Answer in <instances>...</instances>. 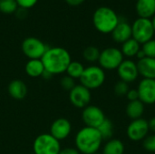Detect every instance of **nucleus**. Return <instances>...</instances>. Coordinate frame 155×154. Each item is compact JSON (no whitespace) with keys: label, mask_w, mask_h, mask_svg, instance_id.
<instances>
[{"label":"nucleus","mask_w":155,"mask_h":154,"mask_svg":"<svg viewBox=\"0 0 155 154\" xmlns=\"http://www.w3.org/2000/svg\"><path fill=\"white\" fill-rule=\"evenodd\" d=\"M45 70L51 74H60L66 71L69 64L72 62L69 52L63 47H48L41 58Z\"/></svg>","instance_id":"obj_1"},{"label":"nucleus","mask_w":155,"mask_h":154,"mask_svg":"<svg viewBox=\"0 0 155 154\" xmlns=\"http://www.w3.org/2000/svg\"><path fill=\"white\" fill-rule=\"evenodd\" d=\"M103 141L104 140L96 128L84 126L76 133L74 143L80 153L93 154L98 152Z\"/></svg>","instance_id":"obj_2"},{"label":"nucleus","mask_w":155,"mask_h":154,"mask_svg":"<svg viewBox=\"0 0 155 154\" xmlns=\"http://www.w3.org/2000/svg\"><path fill=\"white\" fill-rule=\"evenodd\" d=\"M119 22V16L115 11L107 6L98 7L93 15V24L102 34H111Z\"/></svg>","instance_id":"obj_3"},{"label":"nucleus","mask_w":155,"mask_h":154,"mask_svg":"<svg viewBox=\"0 0 155 154\" xmlns=\"http://www.w3.org/2000/svg\"><path fill=\"white\" fill-rule=\"evenodd\" d=\"M105 81V73L103 68L97 65H90L84 68V71L80 77L81 84L87 89L95 90L101 87Z\"/></svg>","instance_id":"obj_4"},{"label":"nucleus","mask_w":155,"mask_h":154,"mask_svg":"<svg viewBox=\"0 0 155 154\" xmlns=\"http://www.w3.org/2000/svg\"><path fill=\"white\" fill-rule=\"evenodd\" d=\"M33 150L35 154H59L61 145L50 133H43L35 138Z\"/></svg>","instance_id":"obj_5"},{"label":"nucleus","mask_w":155,"mask_h":154,"mask_svg":"<svg viewBox=\"0 0 155 154\" xmlns=\"http://www.w3.org/2000/svg\"><path fill=\"white\" fill-rule=\"evenodd\" d=\"M133 38L141 44L153 39L154 30L153 27L152 20L147 18H137L132 25Z\"/></svg>","instance_id":"obj_6"},{"label":"nucleus","mask_w":155,"mask_h":154,"mask_svg":"<svg viewBox=\"0 0 155 154\" xmlns=\"http://www.w3.org/2000/svg\"><path fill=\"white\" fill-rule=\"evenodd\" d=\"M124 61L122 51L115 47H108L100 53L99 66L104 70H115Z\"/></svg>","instance_id":"obj_7"},{"label":"nucleus","mask_w":155,"mask_h":154,"mask_svg":"<svg viewBox=\"0 0 155 154\" xmlns=\"http://www.w3.org/2000/svg\"><path fill=\"white\" fill-rule=\"evenodd\" d=\"M22 52L24 54L30 59H41L48 46L40 39L36 37H27L25 38L21 44Z\"/></svg>","instance_id":"obj_8"},{"label":"nucleus","mask_w":155,"mask_h":154,"mask_svg":"<svg viewBox=\"0 0 155 154\" xmlns=\"http://www.w3.org/2000/svg\"><path fill=\"white\" fill-rule=\"evenodd\" d=\"M92 99L91 91L82 84H76L69 92L70 103L76 108H85Z\"/></svg>","instance_id":"obj_9"},{"label":"nucleus","mask_w":155,"mask_h":154,"mask_svg":"<svg viewBox=\"0 0 155 154\" xmlns=\"http://www.w3.org/2000/svg\"><path fill=\"white\" fill-rule=\"evenodd\" d=\"M82 119L85 126L98 128L102 123L106 119L103 110L95 105H88L84 108L82 113Z\"/></svg>","instance_id":"obj_10"},{"label":"nucleus","mask_w":155,"mask_h":154,"mask_svg":"<svg viewBox=\"0 0 155 154\" xmlns=\"http://www.w3.org/2000/svg\"><path fill=\"white\" fill-rule=\"evenodd\" d=\"M149 124L148 122L143 119L133 120L127 127V136L133 142H140L144 140L147 137L149 133Z\"/></svg>","instance_id":"obj_11"},{"label":"nucleus","mask_w":155,"mask_h":154,"mask_svg":"<svg viewBox=\"0 0 155 154\" xmlns=\"http://www.w3.org/2000/svg\"><path fill=\"white\" fill-rule=\"evenodd\" d=\"M139 100L143 104L155 103V79H143L137 87Z\"/></svg>","instance_id":"obj_12"},{"label":"nucleus","mask_w":155,"mask_h":154,"mask_svg":"<svg viewBox=\"0 0 155 154\" xmlns=\"http://www.w3.org/2000/svg\"><path fill=\"white\" fill-rule=\"evenodd\" d=\"M116 70L121 81H124L127 84L133 83L139 76L137 64L130 59L124 60Z\"/></svg>","instance_id":"obj_13"},{"label":"nucleus","mask_w":155,"mask_h":154,"mask_svg":"<svg viewBox=\"0 0 155 154\" xmlns=\"http://www.w3.org/2000/svg\"><path fill=\"white\" fill-rule=\"evenodd\" d=\"M72 132V124L65 118H57L54 120L50 127V134L57 141L65 140Z\"/></svg>","instance_id":"obj_14"},{"label":"nucleus","mask_w":155,"mask_h":154,"mask_svg":"<svg viewBox=\"0 0 155 154\" xmlns=\"http://www.w3.org/2000/svg\"><path fill=\"white\" fill-rule=\"evenodd\" d=\"M113 39L119 44H124L133 37L132 25L126 22H119L114 31L111 33Z\"/></svg>","instance_id":"obj_15"},{"label":"nucleus","mask_w":155,"mask_h":154,"mask_svg":"<svg viewBox=\"0 0 155 154\" xmlns=\"http://www.w3.org/2000/svg\"><path fill=\"white\" fill-rule=\"evenodd\" d=\"M137 68L139 75L143 79H155V58L144 57L138 61Z\"/></svg>","instance_id":"obj_16"},{"label":"nucleus","mask_w":155,"mask_h":154,"mask_svg":"<svg viewBox=\"0 0 155 154\" xmlns=\"http://www.w3.org/2000/svg\"><path fill=\"white\" fill-rule=\"evenodd\" d=\"M136 12L141 18H147L155 15V0H137Z\"/></svg>","instance_id":"obj_17"},{"label":"nucleus","mask_w":155,"mask_h":154,"mask_svg":"<svg viewBox=\"0 0 155 154\" xmlns=\"http://www.w3.org/2000/svg\"><path fill=\"white\" fill-rule=\"evenodd\" d=\"M7 91L12 98L15 100H22L27 94V86L23 81L15 79L9 84Z\"/></svg>","instance_id":"obj_18"},{"label":"nucleus","mask_w":155,"mask_h":154,"mask_svg":"<svg viewBox=\"0 0 155 154\" xmlns=\"http://www.w3.org/2000/svg\"><path fill=\"white\" fill-rule=\"evenodd\" d=\"M25 73L32 78L41 77L45 72V66L41 59H30L25 67Z\"/></svg>","instance_id":"obj_19"},{"label":"nucleus","mask_w":155,"mask_h":154,"mask_svg":"<svg viewBox=\"0 0 155 154\" xmlns=\"http://www.w3.org/2000/svg\"><path fill=\"white\" fill-rule=\"evenodd\" d=\"M143 113H144V104L140 100L129 102V103L126 106V114L132 120L142 118Z\"/></svg>","instance_id":"obj_20"},{"label":"nucleus","mask_w":155,"mask_h":154,"mask_svg":"<svg viewBox=\"0 0 155 154\" xmlns=\"http://www.w3.org/2000/svg\"><path fill=\"white\" fill-rule=\"evenodd\" d=\"M140 50H141V44L138 43L133 37L131 39L127 40L126 42H124L122 44V49H121L124 56H127L130 58L136 56L137 53Z\"/></svg>","instance_id":"obj_21"},{"label":"nucleus","mask_w":155,"mask_h":154,"mask_svg":"<svg viewBox=\"0 0 155 154\" xmlns=\"http://www.w3.org/2000/svg\"><path fill=\"white\" fill-rule=\"evenodd\" d=\"M124 143L117 139H111L107 141L105 145L103 148L102 154H124Z\"/></svg>","instance_id":"obj_22"},{"label":"nucleus","mask_w":155,"mask_h":154,"mask_svg":"<svg viewBox=\"0 0 155 154\" xmlns=\"http://www.w3.org/2000/svg\"><path fill=\"white\" fill-rule=\"evenodd\" d=\"M84 66L83 65V64H81L80 62H77V61H72L65 73L67 74L68 76H70L71 78L73 79H80V77L82 76L84 71Z\"/></svg>","instance_id":"obj_23"},{"label":"nucleus","mask_w":155,"mask_h":154,"mask_svg":"<svg viewBox=\"0 0 155 154\" xmlns=\"http://www.w3.org/2000/svg\"><path fill=\"white\" fill-rule=\"evenodd\" d=\"M97 130L99 131L103 140H106L109 141L112 139L113 134H114V125L111 120L109 119H105L102 124L97 128Z\"/></svg>","instance_id":"obj_24"},{"label":"nucleus","mask_w":155,"mask_h":154,"mask_svg":"<svg viewBox=\"0 0 155 154\" xmlns=\"http://www.w3.org/2000/svg\"><path fill=\"white\" fill-rule=\"evenodd\" d=\"M100 53H101V51L96 46L90 45V46H87L84 50L83 56H84V58L87 62H89V63H94V62H97L99 60Z\"/></svg>","instance_id":"obj_25"},{"label":"nucleus","mask_w":155,"mask_h":154,"mask_svg":"<svg viewBox=\"0 0 155 154\" xmlns=\"http://www.w3.org/2000/svg\"><path fill=\"white\" fill-rule=\"evenodd\" d=\"M18 5L15 0H0V12L11 15L17 11Z\"/></svg>","instance_id":"obj_26"},{"label":"nucleus","mask_w":155,"mask_h":154,"mask_svg":"<svg viewBox=\"0 0 155 154\" xmlns=\"http://www.w3.org/2000/svg\"><path fill=\"white\" fill-rule=\"evenodd\" d=\"M142 50L146 57L155 58V39H152L144 43L142 46Z\"/></svg>","instance_id":"obj_27"},{"label":"nucleus","mask_w":155,"mask_h":154,"mask_svg":"<svg viewBox=\"0 0 155 154\" xmlns=\"http://www.w3.org/2000/svg\"><path fill=\"white\" fill-rule=\"evenodd\" d=\"M129 91V84L124 81H119L114 85V93L117 96H124Z\"/></svg>","instance_id":"obj_28"},{"label":"nucleus","mask_w":155,"mask_h":154,"mask_svg":"<svg viewBox=\"0 0 155 154\" xmlns=\"http://www.w3.org/2000/svg\"><path fill=\"white\" fill-rule=\"evenodd\" d=\"M61 86L64 90L65 91H68L70 92L76 84H75V82H74V79L71 78L70 76L66 75V76H64L62 79H61Z\"/></svg>","instance_id":"obj_29"},{"label":"nucleus","mask_w":155,"mask_h":154,"mask_svg":"<svg viewBox=\"0 0 155 154\" xmlns=\"http://www.w3.org/2000/svg\"><path fill=\"white\" fill-rule=\"evenodd\" d=\"M143 147L148 152H155V134L149 135L143 140Z\"/></svg>","instance_id":"obj_30"},{"label":"nucleus","mask_w":155,"mask_h":154,"mask_svg":"<svg viewBox=\"0 0 155 154\" xmlns=\"http://www.w3.org/2000/svg\"><path fill=\"white\" fill-rule=\"evenodd\" d=\"M18 7L22 8V9H29L34 7L36 4L38 0H15Z\"/></svg>","instance_id":"obj_31"},{"label":"nucleus","mask_w":155,"mask_h":154,"mask_svg":"<svg viewBox=\"0 0 155 154\" xmlns=\"http://www.w3.org/2000/svg\"><path fill=\"white\" fill-rule=\"evenodd\" d=\"M126 97L129 100V102L139 100V93H138L137 89H129V91L126 94Z\"/></svg>","instance_id":"obj_32"},{"label":"nucleus","mask_w":155,"mask_h":154,"mask_svg":"<svg viewBox=\"0 0 155 154\" xmlns=\"http://www.w3.org/2000/svg\"><path fill=\"white\" fill-rule=\"evenodd\" d=\"M59 154H80V152L77 151L76 148H65L64 150H61Z\"/></svg>","instance_id":"obj_33"},{"label":"nucleus","mask_w":155,"mask_h":154,"mask_svg":"<svg viewBox=\"0 0 155 154\" xmlns=\"http://www.w3.org/2000/svg\"><path fill=\"white\" fill-rule=\"evenodd\" d=\"M85 0H65V2L71 6H78L82 5Z\"/></svg>","instance_id":"obj_34"},{"label":"nucleus","mask_w":155,"mask_h":154,"mask_svg":"<svg viewBox=\"0 0 155 154\" xmlns=\"http://www.w3.org/2000/svg\"><path fill=\"white\" fill-rule=\"evenodd\" d=\"M148 124H149V129L151 131H153V133H155V116L153 117L149 122H148Z\"/></svg>","instance_id":"obj_35"},{"label":"nucleus","mask_w":155,"mask_h":154,"mask_svg":"<svg viewBox=\"0 0 155 154\" xmlns=\"http://www.w3.org/2000/svg\"><path fill=\"white\" fill-rule=\"evenodd\" d=\"M41 77H43L44 79H50V78H52L53 77V74H51L49 72H47V71H45V72H44V74H42V76Z\"/></svg>","instance_id":"obj_36"},{"label":"nucleus","mask_w":155,"mask_h":154,"mask_svg":"<svg viewBox=\"0 0 155 154\" xmlns=\"http://www.w3.org/2000/svg\"><path fill=\"white\" fill-rule=\"evenodd\" d=\"M136 57L139 59V60H141V59H143V58H144V57H146L145 56V54H144V53H143V51L142 50V48H141V50L137 53V54H136Z\"/></svg>","instance_id":"obj_37"},{"label":"nucleus","mask_w":155,"mask_h":154,"mask_svg":"<svg viewBox=\"0 0 155 154\" xmlns=\"http://www.w3.org/2000/svg\"><path fill=\"white\" fill-rule=\"evenodd\" d=\"M152 24H153V30H154V33H155V15L153 16V20H152Z\"/></svg>","instance_id":"obj_38"},{"label":"nucleus","mask_w":155,"mask_h":154,"mask_svg":"<svg viewBox=\"0 0 155 154\" xmlns=\"http://www.w3.org/2000/svg\"><path fill=\"white\" fill-rule=\"evenodd\" d=\"M93 154H101V153H99V152H95V153H93Z\"/></svg>","instance_id":"obj_39"}]
</instances>
